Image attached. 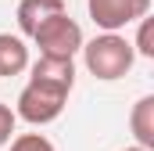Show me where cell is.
I'll list each match as a JSON object with an SVG mask.
<instances>
[{
    "label": "cell",
    "instance_id": "2",
    "mask_svg": "<svg viewBox=\"0 0 154 151\" xmlns=\"http://www.w3.org/2000/svg\"><path fill=\"white\" fill-rule=\"evenodd\" d=\"M79 50H82V61H86L90 76H97V79H104V83L122 79V76L133 69V61H136L133 43L125 36H118V33H100V36H93L90 43L82 40Z\"/></svg>",
    "mask_w": 154,
    "mask_h": 151
},
{
    "label": "cell",
    "instance_id": "7",
    "mask_svg": "<svg viewBox=\"0 0 154 151\" xmlns=\"http://www.w3.org/2000/svg\"><path fill=\"white\" fill-rule=\"evenodd\" d=\"M129 126H133V137L140 148H154V97H140L133 104V115H129Z\"/></svg>",
    "mask_w": 154,
    "mask_h": 151
},
{
    "label": "cell",
    "instance_id": "1",
    "mask_svg": "<svg viewBox=\"0 0 154 151\" xmlns=\"http://www.w3.org/2000/svg\"><path fill=\"white\" fill-rule=\"evenodd\" d=\"M72 94V83H61V79H47V76H29L25 90L18 94V108L14 115L25 119L29 126H47L54 122L57 115L65 112V101Z\"/></svg>",
    "mask_w": 154,
    "mask_h": 151
},
{
    "label": "cell",
    "instance_id": "4",
    "mask_svg": "<svg viewBox=\"0 0 154 151\" xmlns=\"http://www.w3.org/2000/svg\"><path fill=\"white\" fill-rule=\"evenodd\" d=\"M86 11H90V18H93L97 29L118 33V29L140 22L151 11V0H86Z\"/></svg>",
    "mask_w": 154,
    "mask_h": 151
},
{
    "label": "cell",
    "instance_id": "10",
    "mask_svg": "<svg viewBox=\"0 0 154 151\" xmlns=\"http://www.w3.org/2000/svg\"><path fill=\"white\" fill-rule=\"evenodd\" d=\"M14 126H18V115H14L7 104H4V101H0V148L14 137Z\"/></svg>",
    "mask_w": 154,
    "mask_h": 151
},
{
    "label": "cell",
    "instance_id": "3",
    "mask_svg": "<svg viewBox=\"0 0 154 151\" xmlns=\"http://www.w3.org/2000/svg\"><path fill=\"white\" fill-rule=\"evenodd\" d=\"M39 54H50V58H75L79 47H82V29H79L75 18H68V11H61V14H50L43 25H39L36 33Z\"/></svg>",
    "mask_w": 154,
    "mask_h": 151
},
{
    "label": "cell",
    "instance_id": "11",
    "mask_svg": "<svg viewBox=\"0 0 154 151\" xmlns=\"http://www.w3.org/2000/svg\"><path fill=\"white\" fill-rule=\"evenodd\" d=\"M122 151H151V148H140V144H133V148H122Z\"/></svg>",
    "mask_w": 154,
    "mask_h": 151
},
{
    "label": "cell",
    "instance_id": "9",
    "mask_svg": "<svg viewBox=\"0 0 154 151\" xmlns=\"http://www.w3.org/2000/svg\"><path fill=\"white\" fill-rule=\"evenodd\" d=\"M154 33H151V18H147V14H143V18H140V33H136V43H133V50H140V54H143V58H154Z\"/></svg>",
    "mask_w": 154,
    "mask_h": 151
},
{
    "label": "cell",
    "instance_id": "5",
    "mask_svg": "<svg viewBox=\"0 0 154 151\" xmlns=\"http://www.w3.org/2000/svg\"><path fill=\"white\" fill-rule=\"evenodd\" d=\"M61 11H65V0H22L18 4V29L25 36H32L50 14H61Z\"/></svg>",
    "mask_w": 154,
    "mask_h": 151
},
{
    "label": "cell",
    "instance_id": "6",
    "mask_svg": "<svg viewBox=\"0 0 154 151\" xmlns=\"http://www.w3.org/2000/svg\"><path fill=\"white\" fill-rule=\"evenodd\" d=\"M29 69V47L22 36L0 33V76H18Z\"/></svg>",
    "mask_w": 154,
    "mask_h": 151
},
{
    "label": "cell",
    "instance_id": "8",
    "mask_svg": "<svg viewBox=\"0 0 154 151\" xmlns=\"http://www.w3.org/2000/svg\"><path fill=\"white\" fill-rule=\"evenodd\" d=\"M7 144H11V151H54V144H50L43 133H18V137H11Z\"/></svg>",
    "mask_w": 154,
    "mask_h": 151
}]
</instances>
